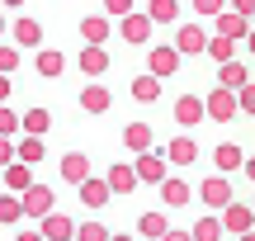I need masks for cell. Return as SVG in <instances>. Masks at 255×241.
Returning <instances> with one entry per match:
<instances>
[{
	"mask_svg": "<svg viewBox=\"0 0 255 241\" xmlns=\"http://www.w3.org/2000/svg\"><path fill=\"white\" fill-rule=\"evenodd\" d=\"M165 161H170V166H194V161H199V142H194V128H189V132H180V137L165 147Z\"/></svg>",
	"mask_w": 255,
	"mask_h": 241,
	"instance_id": "cell-13",
	"label": "cell"
},
{
	"mask_svg": "<svg viewBox=\"0 0 255 241\" xmlns=\"http://www.w3.org/2000/svg\"><path fill=\"white\" fill-rule=\"evenodd\" d=\"M0 132H5V137H14V132H24V123H19V114H14V109H5V104H0Z\"/></svg>",
	"mask_w": 255,
	"mask_h": 241,
	"instance_id": "cell-35",
	"label": "cell"
},
{
	"mask_svg": "<svg viewBox=\"0 0 255 241\" xmlns=\"http://www.w3.org/2000/svg\"><path fill=\"white\" fill-rule=\"evenodd\" d=\"M203 57H213V62H232V57H237V38H227V33H208V52Z\"/></svg>",
	"mask_w": 255,
	"mask_h": 241,
	"instance_id": "cell-29",
	"label": "cell"
},
{
	"mask_svg": "<svg viewBox=\"0 0 255 241\" xmlns=\"http://www.w3.org/2000/svg\"><path fill=\"white\" fill-rule=\"evenodd\" d=\"M180 62H184V52H180L175 43H161V47H151V52H146V71H156L161 81L180 76Z\"/></svg>",
	"mask_w": 255,
	"mask_h": 241,
	"instance_id": "cell-3",
	"label": "cell"
},
{
	"mask_svg": "<svg viewBox=\"0 0 255 241\" xmlns=\"http://www.w3.org/2000/svg\"><path fill=\"white\" fill-rule=\"evenodd\" d=\"M0 71H19V43H0Z\"/></svg>",
	"mask_w": 255,
	"mask_h": 241,
	"instance_id": "cell-36",
	"label": "cell"
},
{
	"mask_svg": "<svg viewBox=\"0 0 255 241\" xmlns=\"http://www.w3.org/2000/svg\"><path fill=\"white\" fill-rule=\"evenodd\" d=\"M19 156V147H14V137H5V132H0V170L9 166V161Z\"/></svg>",
	"mask_w": 255,
	"mask_h": 241,
	"instance_id": "cell-40",
	"label": "cell"
},
{
	"mask_svg": "<svg viewBox=\"0 0 255 241\" xmlns=\"http://www.w3.org/2000/svg\"><path fill=\"white\" fill-rule=\"evenodd\" d=\"M151 123H128V128H123V147L128 151H132V156H137V151H151Z\"/></svg>",
	"mask_w": 255,
	"mask_h": 241,
	"instance_id": "cell-22",
	"label": "cell"
},
{
	"mask_svg": "<svg viewBox=\"0 0 255 241\" xmlns=\"http://www.w3.org/2000/svg\"><path fill=\"white\" fill-rule=\"evenodd\" d=\"M5 33H9V24H5V14H0V38H5Z\"/></svg>",
	"mask_w": 255,
	"mask_h": 241,
	"instance_id": "cell-46",
	"label": "cell"
},
{
	"mask_svg": "<svg viewBox=\"0 0 255 241\" xmlns=\"http://www.w3.org/2000/svg\"><path fill=\"white\" fill-rule=\"evenodd\" d=\"M180 5L184 0H146V14L151 24H180Z\"/></svg>",
	"mask_w": 255,
	"mask_h": 241,
	"instance_id": "cell-27",
	"label": "cell"
},
{
	"mask_svg": "<svg viewBox=\"0 0 255 241\" xmlns=\"http://www.w3.org/2000/svg\"><path fill=\"white\" fill-rule=\"evenodd\" d=\"M246 81H251V71H246V66L237 62V57L218 66V85H232V90H241V85H246Z\"/></svg>",
	"mask_w": 255,
	"mask_h": 241,
	"instance_id": "cell-31",
	"label": "cell"
},
{
	"mask_svg": "<svg viewBox=\"0 0 255 241\" xmlns=\"http://www.w3.org/2000/svg\"><path fill=\"white\" fill-rule=\"evenodd\" d=\"M251 227H255V208L232 199V204L222 208V232H227V237H241V232H251Z\"/></svg>",
	"mask_w": 255,
	"mask_h": 241,
	"instance_id": "cell-6",
	"label": "cell"
},
{
	"mask_svg": "<svg viewBox=\"0 0 255 241\" xmlns=\"http://www.w3.org/2000/svg\"><path fill=\"white\" fill-rule=\"evenodd\" d=\"M137 9V0H104V14L109 19H123V14H132Z\"/></svg>",
	"mask_w": 255,
	"mask_h": 241,
	"instance_id": "cell-37",
	"label": "cell"
},
{
	"mask_svg": "<svg viewBox=\"0 0 255 241\" xmlns=\"http://www.w3.org/2000/svg\"><path fill=\"white\" fill-rule=\"evenodd\" d=\"M203 104H208V119H213V123H232V119L241 114V100H237V90H232V85L208 90V95H203Z\"/></svg>",
	"mask_w": 255,
	"mask_h": 241,
	"instance_id": "cell-1",
	"label": "cell"
},
{
	"mask_svg": "<svg viewBox=\"0 0 255 241\" xmlns=\"http://www.w3.org/2000/svg\"><path fill=\"white\" fill-rule=\"evenodd\" d=\"M175 47H180L184 57H203L208 52V28L203 24H180L175 28Z\"/></svg>",
	"mask_w": 255,
	"mask_h": 241,
	"instance_id": "cell-5",
	"label": "cell"
},
{
	"mask_svg": "<svg viewBox=\"0 0 255 241\" xmlns=\"http://www.w3.org/2000/svg\"><path fill=\"white\" fill-rule=\"evenodd\" d=\"M203 119H208V104H203L199 95H180V100H175V123H180V128H199Z\"/></svg>",
	"mask_w": 255,
	"mask_h": 241,
	"instance_id": "cell-10",
	"label": "cell"
},
{
	"mask_svg": "<svg viewBox=\"0 0 255 241\" xmlns=\"http://www.w3.org/2000/svg\"><path fill=\"white\" fill-rule=\"evenodd\" d=\"M189 232H194V241H222V237H227V232H222V218H218V213L199 218V223H194Z\"/></svg>",
	"mask_w": 255,
	"mask_h": 241,
	"instance_id": "cell-32",
	"label": "cell"
},
{
	"mask_svg": "<svg viewBox=\"0 0 255 241\" xmlns=\"http://www.w3.org/2000/svg\"><path fill=\"white\" fill-rule=\"evenodd\" d=\"M246 43H251V57H255V24H251V33H246Z\"/></svg>",
	"mask_w": 255,
	"mask_h": 241,
	"instance_id": "cell-44",
	"label": "cell"
},
{
	"mask_svg": "<svg viewBox=\"0 0 255 241\" xmlns=\"http://www.w3.org/2000/svg\"><path fill=\"white\" fill-rule=\"evenodd\" d=\"M128 95H132L137 104H156V100H161V76H156V71H142V76H132Z\"/></svg>",
	"mask_w": 255,
	"mask_h": 241,
	"instance_id": "cell-15",
	"label": "cell"
},
{
	"mask_svg": "<svg viewBox=\"0 0 255 241\" xmlns=\"http://www.w3.org/2000/svg\"><path fill=\"white\" fill-rule=\"evenodd\" d=\"M33 71L43 76V81H57V76L66 71V57L57 52V47H38V57H33Z\"/></svg>",
	"mask_w": 255,
	"mask_h": 241,
	"instance_id": "cell-17",
	"label": "cell"
},
{
	"mask_svg": "<svg viewBox=\"0 0 255 241\" xmlns=\"http://www.w3.org/2000/svg\"><path fill=\"white\" fill-rule=\"evenodd\" d=\"M251 24H255V14H251Z\"/></svg>",
	"mask_w": 255,
	"mask_h": 241,
	"instance_id": "cell-47",
	"label": "cell"
},
{
	"mask_svg": "<svg viewBox=\"0 0 255 241\" xmlns=\"http://www.w3.org/2000/svg\"><path fill=\"white\" fill-rule=\"evenodd\" d=\"M38 232H43V241H71L76 237V218H66V213H47V218H38Z\"/></svg>",
	"mask_w": 255,
	"mask_h": 241,
	"instance_id": "cell-9",
	"label": "cell"
},
{
	"mask_svg": "<svg viewBox=\"0 0 255 241\" xmlns=\"http://www.w3.org/2000/svg\"><path fill=\"white\" fill-rule=\"evenodd\" d=\"M213 33H227V38H246L251 33V14H241V9H222V14H213Z\"/></svg>",
	"mask_w": 255,
	"mask_h": 241,
	"instance_id": "cell-12",
	"label": "cell"
},
{
	"mask_svg": "<svg viewBox=\"0 0 255 241\" xmlns=\"http://www.w3.org/2000/svg\"><path fill=\"white\" fill-rule=\"evenodd\" d=\"M237 100H241V114H251V119H255V81L241 85V90H237Z\"/></svg>",
	"mask_w": 255,
	"mask_h": 241,
	"instance_id": "cell-38",
	"label": "cell"
},
{
	"mask_svg": "<svg viewBox=\"0 0 255 241\" xmlns=\"http://www.w3.org/2000/svg\"><path fill=\"white\" fill-rule=\"evenodd\" d=\"M104 180H109V189H114V194H132V189L142 185V180H137V166H114Z\"/></svg>",
	"mask_w": 255,
	"mask_h": 241,
	"instance_id": "cell-25",
	"label": "cell"
},
{
	"mask_svg": "<svg viewBox=\"0 0 255 241\" xmlns=\"http://www.w3.org/2000/svg\"><path fill=\"white\" fill-rule=\"evenodd\" d=\"M232 9H241V14H255V0H227Z\"/></svg>",
	"mask_w": 255,
	"mask_h": 241,
	"instance_id": "cell-42",
	"label": "cell"
},
{
	"mask_svg": "<svg viewBox=\"0 0 255 241\" xmlns=\"http://www.w3.org/2000/svg\"><path fill=\"white\" fill-rule=\"evenodd\" d=\"M0 5H5V9H19V5H24V0H0Z\"/></svg>",
	"mask_w": 255,
	"mask_h": 241,
	"instance_id": "cell-45",
	"label": "cell"
},
{
	"mask_svg": "<svg viewBox=\"0 0 255 241\" xmlns=\"http://www.w3.org/2000/svg\"><path fill=\"white\" fill-rule=\"evenodd\" d=\"M109 33H114V19L109 14H85L81 19V38H85V43H109Z\"/></svg>",
	"mask_w": 255,
	"mask_h": 241,
	"instance_id": "cell-19",
	"label": "cell"
},
{
	"mask_svg": "<svg viewBox=\"0 0 255 241\" xmlns=\"http://www.w3.org/2000/svg\"><path fill=\"white\" fill-rule=\"evenodd\" d=\"M81 109H85V114H109V109H114V95H109V85L90 81V85L81 90Z\"/></svg>",
	"mask_w": 255,
	"mask_h": 241,
	"instance_id": "cell-16",
	"label": "cell"
},
{
	"mask_svg": "<svg viewBox=\"0 0 255 241\" xmlns=\"http://www.w3.org/2000/svg\"><path fill=\"white\" fill-rule=\"evenodd\" d=\"M165 232H170L165 213H142V218H137V237H142V241H161Z\"/></svg>",
	"mask_w": 255,
	"mask_h": 241,
	"instance_id": "cell-26",
	"label": "cell"
},
{
	"mask_svg": "<svg viewBox=\"0 0 255 241\" xmlns=\"http://www.w3.org/2000/svg\"><path fill=\"white\" fill-rule=\"evenodd\" d=\"M9 33H14V43L19 47H38V43H43V24H38V19H14V28H9Z\"/></svg>",
	"mask_w": 255,
	"mask_h": 241,
	"instance_id": "cell-24",
	"label": "cell"
},
{
	"mask_svg": "<svg viewBox=\"0 0 255 241\" xmlns=\"http://www.w3.org/2000/svg\"><path fill=\"white\" fill-rule=\"evenodd\" d=\"M57 170H62V180H66V185H81V180L90 175V156H85V151H66Z\"/></svg>",
	"mask_w": 255,
	"mask_h": 241,
	"instance_id": "cell-18",
	"label": "cell"
},
{
	"mask_svg": "<svg viewBox=\"0 0 255 241\" xmlns=\"http://www.w3.org/2000/svg\"><path fill=\"white\" fill-rule=\"evenodd\" d=\"M76 194H81V204L90 208V213H100V208L114 199V189H109V180H100V175H85L81 185H76Z\"/></svg>",
	"mask_w": 255,
	"mask_h": 241,
	"instance_id": "cell-4",
	"label": "cell"
},
{
	"mask_svg": "<svg viewBox=\"0 0 255 241\" xmlns=\"http://www.w3.org/2000/svg\"><path fill=\"white\" fill-rule=\"evenodd\" d=\"M213 166H218L222 175H232V170H241V166H246V156H241V147H237V142H222V147H213Z\"/></svg>",
	"mask_w": 255,
	"mask_h": 241,
	"instance_id": "cell-21",
	"label": "cell"
},
{
	"mask_svg": "<svg viewBox=\"0 0 255 241\" xmlns=\"http://www.w3.org/2000/svg\"><path fill=\"white\" fill-rule=\"evenodd\" d=\"M76 237H81V241H109L114 232L104 223H76Z\"/></svg>",
	"mask_w": 255,
	"mask_h": 241,
	"instance_id": "cell-34",
	"label": "cell"
},
{
	"mask_svg": "<svg viewBox=\"0 0 255 241\" xmlns=\"http://www.w3.org/2000/svg\"><path fill=\"white\" fill-rule=\"evenodd\" d=\"M241 170H246V180L255 185V156H246V166H241Z\"/></svg>",
	"mask_w": 255,
	"mask_h": 241,
	"instance_id": "cell-43",
	"label": "cell"
},
{
	"mask_svg": "<svg viewBox=\"0 0 255 241\" xmlns=\"http://www.w3.org/2000/svg\"><path fill=\"white\" fill-rule=\"evenodd\" d=\"M9 90H14V85H9V71H0V104L9 100Z\"/></svg>",
	"mask_w": 255,
	"mask_h": 241,
	"instance_id": "cell-41",
	"label": "cell"
},
{
	"mask_svg": "<svg viewBox=\"0 0 255 241\" xmlns=\"http://www.w3.org/2000/svg\"><path fill=\"white\" fill-rule=\"evenodd\" d=\"M151 14H146V9H132V14H123L119 19V38L123 43H132V47H146L151 43Z\"/></svg>",
	"mask_w": 255,
	"mask_h": 241,
	"instance_id": "cell-2",
	"label": "cell"
},
{
	"mask_svg": "<svg viewBox=\"0 0 255 241\" xmlns=\"http://www.w3.org/2000/svg\"><path fill=\"white\" fill-rule=\"evenodd\" d=\"M19 123H24V132H43V137H47L52 114H47V109H24V114H19Z\"/></svg>",
	"mask_w": 255,
	"mask_h": 241,
	"instance_id": "cell-33",
	"label": "cell"
},
{
	"mask_svg": "<svg viewBox=\"0 0 255 241\" xmlns=\"http://www.w3.org/2000/svg\"><path fill=\"white\" fill-rule=\"evenodd\" d=\"M0 223H5V227L24 223V199H19L14 189H5V194H0Z\"/></svg>",
	"mask_w": 255,
	"mask_h": 241,
	"instance_id": "cell-30",
	"label": "cell"
},
{
	"mask_svg": "<svg viewBox=\"0 0 255 241\" xmlns=\"http://www.w3.org/2000/svg\"><path fill=\"white\" fill-rule=\"evenodd\" d=\"M194 9H199L203 19H213V14H222V9H227V0H189Z\"/></svg>",
	"mask_w": 255,
	"mask_h": 241,
	"instance_id": "cell-39",
	"label": "cell"
},
{
	"mask_svg": "<svg viewBox=\"0 0 255 241\" xmlns=\"http://www.w3.org/2000/svg\"><path fill=\"white\" fill-rule=\"evenodd\" d=\"M14 147H19V161H28V166H38V161L47 156V147H43V132H24V137H19Z\"/></svg>",
	"mask_w": 255,
	"mask_h": 241,
	"instance_id": "cell-28",
	"label": "cell"
},
{
	"mask_svg": "<svg viewBox=\"0 0 255 241\" xmlns=\"http://www.w3.org/2000/svg\"><path fill=\"white\" fill-rule=\"evenodd\" d=\"M19 199H24V218H33V223H38V218H47V213H52V204H57V194L47 185H28Z\"/></svg>",
	"mask_w": 255,
	"mask_h": 241,
	"instance_id": "cell-7",
	"label": "cell"
},
{
	"mask_svg": "<svg viewBox=\"0 0 255 241\" xmlns=\"http://www.w3.org/2000/svg\"><path fill=\"white\" fill-rule=\"evenodd\" d=\"M28 185H33V166L14 156V161H9V166H5V189H14V194H24Z\"/></svg>",
	"mask_w": 255,
	"mask_h": 241,
	"instance_id": "cell-23",
	"label": "cell"
},
{
	"mask_svg": "<svg viewBox=\"0 0 255 241\" xmlns=\"http://www.w3.org/2000/svg\"><path fill=\"white\" fill-rule=\"evenodd\" d=\"M76 66H81L90 81H100V76L109 71V52H104V43H85V47H81V57H76Z\"/></svg>",
	"mask_w": 255,
	"mask_h": 241,
	"instance_id": "cell-11",
	"label": "cell"
},
{
	"mask_svg": "<svg viewBox=\"0 0 255 241\" xmlns=\"http://www.w3.org/2000/svg\"><path fill=\"white\" fill-rule=\"evenodd\" d=\"M251 208H255V199H251Z\"/></svg>",
	"mask_w": 255,
	"mask_h": 241,
	"instance_id": "cell-48",
	"label": "cell"
},
{
	"mask_svg": "<svg viewBox=\"0 0 255 241\" xmlns=\"http://www.w3.org/2000/svg\"><path fill=\"white\" fill-rule=\"evenodd\" d=\"M137 180H142V185H161L165 175H170V161L165 156H156V151H137Z\"/></svg>",
	"mask_w": 255,
	"mask_h": 241,
	"instance_id": "cell-8",
	"label": "cell"
},
{
	"mask_svg": "<svg viewBox=\"0 0 255 241\" xmlns=\"http://www.w3.org/2000/svg\"><path fill=\"white\" fill-rule=\"evenodd\" d=\"M199 199H203L208 208H227V204H232V185H227V175H208V180L199 185Z\"/></svg>",
	"mask_w": 255,
	"mask_h": 241,
	"instance_id": "cell-14",
	"label": "cell"
},
{
	"mask_svg": "<svg viewBox=\"0 0 255 241\" xmlns=\"http://www.w3.org/2000/svg\"><path fill=\"white\" fill-rule=\"evenodd\" d=\"M156 189H161V204L165 208H184V204H189V185H184L180 175H165Z\"/></svg>",
	"mask_w": 255,
	"mask_h": 241,
	"instance_id": "cell-20",
	"label": "cell"
}]
</instances>
